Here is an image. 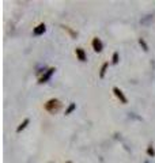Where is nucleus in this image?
Instances as JSON below:
<instances>
[{"label":"nucleus","instance_id":"f03ea898","mask_svg":"<svg viewBox=\"0 0 155 163\" xmlns=\"http://www.w3.org/2000/svg\"><path fill=\"white\" fill-rule=\"evenodd\" d=\"M55 72H56V68H55V67H50V68H48L46 72H45L44 75H41V77L38 79V83H40V84L46 83L48 80H49L50 77L53 76V74H55Z\"/></svg>","mask_w":155,"mask_h":163},{"label":"nucleus","instance_id":"6e6552de","mask_svg":"<svg viewBox=\"0 0 155 163\" xmlns=\"http://www.w3.org/2000/svg\"><path fill=\"white\" fill-rule=\"evenodd\" d=\"M108 67H109V63H103V64H102V67H101V69H100V77H101V79L105 77L106 71H108Z\"/></svg>","mask_w":155,"mask_h":163},{"label":"nucleus","instance_id":"423d86ee","mask_svg":"<svg viewBox=\"0 0 155 163\" xmlns=\"http://www.w3.org/2000/svg\"><path fill=\"white\" fill-rule=\"evenodd\" d=\"M75 54H76V57H78V60H80V61H86V60H87L86 52L83 51L82 48H76V49H75Z\"/></svg>","mask_w":155,"mask_h":163},{"label":"nucleus","instance_id":"7ed1b4c3","mask_svg":"<svg viewBox=\"0 0 155 163\" xmlns=\"http://www.w3.org/2000/svg\"><path fill=\"white\" fill-rule=\"evenodd\" d=\"M91 45H93V49L97 52V53H100V52L103 51V44H102V41H101L98 37H94Z\"/></svg>","mask_w":155,"mask_h":163},{"label":"nucleus","instance_id":"1a4fd4ad","mask_svg":"<svg viewBox=\"0 0 155 163\" xmlns=\"http://www.w3.org/2000/svg\"><path fill=\"white\" fill-rule=\"evenodd\" d=\"M75 109H76V103H73V102H72V103H70V105H68V107L65 109V116L71 114V113H72Z\"/></svg>","mask_w":155,"mask_h":163},{"label":"nucleus","instance_id":"ddd939ff","mask_svg":"<svg viewBox=\"0 0 155 163\" xmlns=\"http://www.w3.org/2000/svg\"><path fill=\"white\" fill-rule=\"evenodd\" d=\"M151 19H154V16H152V15H147L146 18H143L140 21V23L142 25H148V21H151Z\"/></svg>","mask_w":155,"mask_h":163},{"label":"nucleus","instance_id":"39448f33","mask_svg":"<svg viewBox=\"0 0 155 163\" xmlns=\"http://www.w3.org/2000/svg\"><path fill=\"white\" fill-rule=\"evenodd\" d=\"M45 30H46L45 23H40L38 26H35L34 29H33V34H34V36H42L45 33Z\"/></svg>","mask_w":155,"mask_h":163},{"label":"nucleus","instance_id":"9d476101","mask_svg":"<svg viewBox=\"0 0 155 163\" xmlns=\"http://www.w3.org/2000/svg\"><path fill=\"white\" fill-rule=\"evenodd\" d=\"M139 45L143 48L144 52H148V45H147V42L144 41V38H139Z\"/></svg>","mask_w":155,"mask_h":163},{"label":"nucleus","instance_id":"2eb2a0df","mask_svg":"<svg viewBox=\"0 0 155 163\" xmlns=\"http://www.w3.org/2000/svg\"><path fill=\"white\" fill-rule=\"evenodd\" d=\"M65 163H73V162H71V160H68V162H65Z\"/></svg>","mask_w":155,"mask_h":163},{"label":"nucleus","instance_id":"dca6fc26","mask_svg":"<svg viewBox=\"0 0 155 163\" xmlns=\"http://www.w3.org/2000/svg\"><path fill=\"white\" fill-rule=\"evenodd\" d=\"M146 163H148V162H146Z\"/></svg>","mask_w":155,"mask_h":163},{"label":"nucleus","instance_id":"f257e3e1","mask_svg":"<svg viewBox=\"0 0 155 163\" xmlns=\"http://www.w3.org/2000/svg\"><path fill=\"white\" fill-rule=\"evenodd\" d=\"M61 107H63V103L57 98H52V99L46 101V103L44 105V109L46 110L48 113H50V114H56L57 112H60Z\"/></svg>","mask_w":155,"mask_h":163},{"label":"nucleus","instance_id":"4468645a","mask_svg":"<svg viewBox=\"0 0 155 163\" xmlns=\"http://www.w3.org/2000/svg\"><path fill=\"white\" fill-rule=\"evenodd\" d=\"M61 27H63V29H64V30H67V31L70 33V34L73 37V38H76V36H78V33H75V31H73V30H71L70 27H67V26H61Z\"/></svg>","mask_w":155,"mask_h":163},{"label":"nucleus","instance_id":"f8f14e48","mask_svg":"<svg viewBox=\"0 0 155 163\" xmlns=\"http://www.w3.org/2000/svg\"><path fill=\"white\" fill-rule=\"evenodd\" d=\"M118 60H120V54H118V52H114L113 57H112V63H113V64H117Z\"/></svg>","mask_w":155,"mask_h":163},{"label":"nucleus","instance_id":"20e7f679","mask_svg":"<svg viewBox=\"0 0 155 163\" xmlns=\"http://www.w3.org/2000/svg\"><path fill=\"white\" fill-rule=\"evenodd\" d=\"M113 94L116 95V97L120 99V102L121 103H128V99H127V97L124 95V92L121 91L118 87H113Z\"/></svg>","mask_w":155,"mask_h":163},{"label":"nucleus","instance_id":"0eeeda50","mask_svg":"<svg viewBox=\"0 0 155 163\" xmlns=\"http://www.w3.org/2000/svg\"><path fill=\"white\" fill-rule=\"evenodd\" d=\"M29 124H30V120H29V118H25L23 121L21 122V124L18 125V128H16V133H21L22 130H23L25 128H26V127H27V125H29Z\"/></svg>","mask_w":155,"mask_h":163},{"label":"nucleus","instance_id":"9b49d317","mask_svg":"<svg viewBox=\"0 0 155 163\" xmlns=\"http://www.w3.org/2000/svg\"><path fill=\"white\" fill-rule=\"evenodd\" d=\"M147 155H148L150 158H154L155 156V150H154V147H152V145H148V147H147Z\"/></svg>","mask_w":155,"mask_h":163}]
</instances>
